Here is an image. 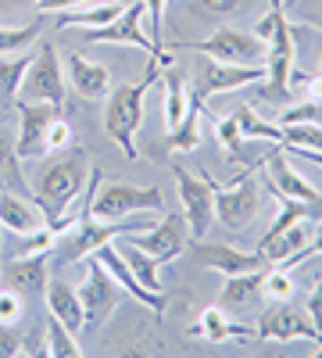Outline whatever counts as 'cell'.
<instances>
[{"label":"cell","instance_id":"cell-1","mask_svg":"<svg viewBox=\"0 0 322 358\" xmlns=\"http://www.w3.org/2000/svg\"><path fill=\"white\" fill-rule=\"evenodd\" d=\"M90 155L82 151V147H68V151L57 155L36 179V190H33V201L36 208L43 212L47 222L61 219L68 208L79 201V194L86 190V179H90Z\"/></svg>","mask_w":322,"mask_h":358},{"label":"cell","instance_id":"cell-2","mask_svg":"<svg viewBox=\"0 0 322 358\" xmlns=\"http://www.w3.org/2000/svg\"><path fill=\"white\" fill-rule=\"evenodd\" d=\"M158 79H161V65L151 62L147 72H143V79L115 86L111 94L104 97V133L122 147L129 162L140 158V151H136V129L143 122V101H147V90Z\"/></svg>","mask_w":322,"mask_h":358},{"label":"cell","instance_id":"cell-3","mask_svg":"<svg viewBox=\"0 0 322 358\" xmlns=\"http://www.w3.org/2000/svg\"><path fill=\"white\" fill-rule=\"evenodd\" d=\"M143 18H147V8H143V0H136V4H129L115 22L101 25V29H82V40L86 43H111V47H136L151 57V62H158L161 69H172V54L168 47L158 50L154 40L147 36V29H143Z\"/></svg>","mask_w":322,"mask_h":358},{"label":"cell","instance_id":"cell-4","mask_svg":"<svg viewBox=\"0 0 322 358\" xmlns=\"http://www.w3.org/2000/svg\"><path fill=\"white\" fill-rule=\"evenodd\" d=\"M172 179H175V194H180V208H183V222L190 241H204L215 222V183L212 176H197L186 165H172Z\"/></svg>","mask_w":322,"mask_h":358},{"label":"cell","instance_id":"cell-5","mask_svg":"<svg viewBox=\"0 0 322 358\" xmlns=\"http://www.w3.org/2000/svg\"><path fill=\"white\" fill-rule=\"evenodd\" d=\"M126 215H165V201L158 187L104 183L90 201V219H126Z\"/></svg>","mask_w":322,"mask_h":358},{"label":"cell","instance_id":"cell-6","mask_svg":"<svg viewBox=\"0 0 322 358\" xmlns=\"http://www.w3.org/2000/svg\"><path fill=\"white\" fill-rule=\"evenodd\" d=\"M254 169H261V158L251 169H244L229 187L215 183V222H222L229 233H244L254 222V215H258V201H261L258 190H261V183L251 176Z\"/></svg>","mask_w":322,"mask_h":358},{"label":"cell","instance_id":"cell-7","mask_svg":"<svg viewBox=\"0 0 322 358\" xmlns=\"http://www.w3.org/2000/svg\"><path fill=\"white\" fill-rule=\"evenodd\" d=\"M147 226H154V222H140L133 215H126V222H115V219H82V222H75V233H68V241L61 248H54V251H57V262H61V265H72V262L90 258L97 248L119 241V236H126V233H140V229H147Z\"/></svg>","mask_w":322,"mask_h":358},{"label":"cell","instance_id":"cell-8","mask_svg":"<svg viewBox=\"0 0 322 358\" xmlns=\"http://www.w3.org/2000/svg\"><path fill=\"white\" fill-rule=\"evenodd\" d=\"M172 50H197L204 57L229 65H261V57H265V43L254 33H240V29H215L204 40H180Z\"/></svg>","mask_w":322,"mask_h":358},{"label":"cell","instance_id":"cell-9","mask_svg":"<svg viewBox=\"0 0 322 358\" xmlns=\"http://www.w3.org/2000/svg\"><path fill=\"white\" fill-rule=\"evenodd\" d=\"M18 97L54 104L57 111L65 108V72H61V57H57L54 43H40L33 50V65H29V72L22 79V94Z\"/></svg>","mask_w":322,"mask_h":358},{"label":"cell","instance_id":"cell-10","mask_svg":"<svg viewBox=\"0 0 322 358\" xmlns=\"http://www.w3.org/2000/svg\"><path fill=\"white\" fill-rule=\"evenodd\" d=\"M86 262V280L79 283V305H82V315H86V326H104L115 308H119V283H115V276L108 273V268L97 262V258H82Z\"/></svg>","mask_w":322,"mask_h":358},{"label":"cell","instance_id":"cell-11","mask_svg":"<svg viewBox=\"0 0 322 358\" xmlns=\"http://www.w3.org/2000/svg\"><path fill=\"white\" fill-rule=\"evenodd\" d=\"M15 108H18V136H15V155H18V162L43 158V155H47V129H50V122H54L61 111H57L54 104L25 101V97H18Z\"/></svg>","mask_w":322,"mask_h":358},{"label":"cell","instance_id":"cell-12","mask_svg":"<svg viewBox=\"0 0 322 358\" xmlns=\"http://www.w3.org/2000/svg\"><path fill=\"white\" fill-rule=\"evenodd\" d=\"M126 244L147 251L158 265H165V262H175V258L186 251L190 233H186L183 215H161L158 226H147V229H140V233H129Z\"/></svg>","mask_w":322,"mask_h":358},{"label":"cell","instance_id":"cell-13","mask_svg":"<svg viewBox=\"0 0 322 358\" xmlns=\"http://www.w3.org/2000/svg\"><path fill=\"white\" fill-rule=\"evenodd\" d=\"M254 337L261 341H315L319 344V330L312 326L305 308H294L290 301H276V308H265L254 326Z\"/></svg>","mask_w":322,"mask_h":358},{"label":"cell","instance_id":"cell-14","mask_svg":"<svg viewBox=\"0 0 322 358\" xmlns=\"http://www.w3.org/2000/svg\"><path fill=\"white\" fill-rule=\"evenodd\" d=\"M261 169H265V187L269 190H276L283 197H294V201H308V204L322 201V194L308 183V179L294 165H290V151H286L283 143H272L269 147V155L261 158Z\"/></svg>","mask_w":322,"mask_h":358},{"label":"cell","instance_id":"cell-15","mask_svg":"<svg viewBox=\"0 0 322 358\" xmlns=\"http://www.w3.org/2000/svg\"><path fill=\"white\" fill-rule=\"evenodd\" d=\"M90 258H97V262L108 268V273L115 276V283H119V287H126V290H129V297H136V301H140L143 308H151L158 319L165 315V308H168V297H165V290H147V287H143V283L133 276V268L126 265V258H122L119 251H115L111 244L97 248Z\"/></svg>","mask_w":322,"mask_h":358},{"label":"cell","instance_id":"cell-16","mask_svg":"<svg viewBox=\"0 0 322 358\" xmlns=\"http://www.w3.org/2000/svg\"><path fill=\"white\" fill-rule=\"evenodd\" d=\"M200 244V241H197ZM200 262L215 268L222 276H237V273H258V268H265V255L261 251H240V248H229V244H200L197 248Z\"/></svg>","mask_w":322,"mask_h":358},{"label":"cell","instance_id":"cell-17","mask_svg":"<svg viewBox=\"0 0 322 358\" xmlns=\"http://www.w3.org/2000/svg\"><path fill=\"white\" fill-rule=\"evenodd\" d=\"M204 79V94H229V90H240V86H251L258 79H265V62L261 65H229V62H215L208 57V65L200 72Z\"/></svg>","mask_w":322,"mask_h":358},{"label":"cell","instance_id":"cell-18","mask_svg":"<svg viewBox=\"0 0 322 358\" xmlns=\"http://www.w3.org/2000/svg\"><path fill=\"white\" fill-rule=\"evenodd\" d=\"M43 212L36 208L33 197H22L11 190H0V229H8L15 236H29L43 226Z\"/></svg>","mask_w":322,"mask_h":358},{"label":"cell","instance_id":"cell-19","mask_svg":"<svg viewBox=\"0 0 322 358\" xmlns=\"http://www.w3.org/2000/svg\"><path fill=\"white\" fill-rule=\"evenodd\" d=\"M4 280L22 297H43L47 290V255H18L4 265Z\"/></svg>","mask_w":322,"mask_h":358},{"label":"cell","instance_id":"cell-20","mask_svg":"<svg viewBox=\"0 0 322 358\" xmlns=\"http://www.w3.org/2000/svg\"><path fill=\"white\" fill-rule=\"evenodd\" d=\"M190 337L197 341H212V344H226V341H247L254 337V326H240V322H233L226 315V308L212 305V308H204L200 319L190 326Z\"/></svg>","mask_w":322,"mask_h":358},{"label":"cell","instance_id":"cell-21","mask_svg":"<svg viewBox=\"0 0 322 358\" xmlns=\"http://www.w3.org/2000/svg\"><path fill=\"white\" fill-rule=\"evenodd\" d=\"M68 83L75 86V94L86 101H101L111 94V72L82 54H68Z\"/></svg>","mask_w":322,"mask_h":358},{"label":"cell","instance_id":"cell-22","mask_svg":"<svg viewBox=\"0 0 322 358\" xmlns=\"http://www.w3.org/2000/svg\"><path fill=\"white\" fill-rule=\"evenodd\" d=\"M312 229H315V219H301L294 226H286L283 233L269 236V241H261L258 251L265 255V262H272V265H286L298 251H305V244L312 241Z\"/></svg>","mask_w":322,"mask_h":358},{"label":"cell","instance_id":"cell-23","mask_svg":"<svg viewBox=\"0 0 322 358\" xmlns=\"http://www.w3.org/2000/svg\"><path fill=\"white\" fill-rule=\"evenodd\" d=\"M261 276H265V268H258V273L226 276V283L219 290V308L237 312V308H251L258 301H265V294H261Z\"/></svg>","mask_w":322,"mask_h":358},{"label":"cell","instance_id":"cell-24","mask_svg":"<svg viewBox=\"0 0 322 358\" xmlns=\"http://www.w3.org/2000/svg\"><path fill=\"white\" fill-rule=\"evenodd\" d=\"M126 11V4L119 0H104V4H82V8H68V11H57L54 15V25L57 29H101L108 22H115Z\"/></svg>","mask_w":322,"mask_h":358},{"label":"cell","instance_id":"cell-25","mask_svg":"<svg viewBox=\"0 0 322 358\" xmlns=\"http://www.w3.org/2000/svg\"><path fill=\"white\" fill-rule=\"evenodd\" d=\"M43 297H47V312H50L54 319H61L72 334H79L82 326H86V315H82V305H79V294H75L68 283H47Z\"/></svg>","mask_w":322,"mask_h":358},{"label":"cell","instance_id":"cell-26","mask_svg":"<svg viewBox=\"0 0 322 358\" xmlns=\"http://www.w3.org/2000/svg\"><path fill=\"white\" fill-rule=\"evenodd\" d=\"M200 94H190V104L180 118V126L168 133V155H186L193 147H200V118H204V108H200Z\"/></svg>","mask_w":322,"mask_h":358},{"label":"cell","instance_id":"cell-27","mask_svg":"<svg viewBox=\"0 0 322 358\" xmlns=\"http://www.w3.org/2000/svg\"><path fill=\"white\" fill-rule=\"evenodd\" d=\"M29 65H33V50H29V54H11V57L0 54V101H4V104L18 101L22 79H25Z\"/></svg>","mask_w":322,"mask_h":358},{"label":"cell","instance_id":"cell-28","mask_svg":"<svg viewBox=\"0 0 322 358\" xmlns=\"http://www.w3.org/2000/svg\"><path fill=\"white\" fill-rule=\"evenodd\" d=\"M161 83H165V129L172 133L175 126H180V118H183L186 104H190V90H186L183 76L172 72V69H165Z\"/></svg>","mask_w":322,"mask_h":358},{"label":"cell","instance_id":"cell-29","mask_svg":"<svg viewBox=\"0 0 322 358\" xmlns=\"http://www.w3.org/2000/svg\"><path fill=\"white\" fill-rule=\"evenodd\" d=\"M43 334H47V348H43V351H47L50 358H79V355H82L75 334L68 330L61 319H54L50 312H47V322H43Z\"/></svg>","mask_w":322,"mask_h":358},{"label":"cell","instance_id":"cell-30","mask_svg":"<svg viewBox=\"0 0 322 358\" xmlns=\"http://www.w3.org/2000/svg\"><path fill=\"white\" fill-rule=\"evenodd\" d=\"M0 190L33 197V190H29L25 176H22V169H18V155H15V147H11V140H8L4 133H0Z\"/></svg>","mask_w":322,"mask_h":358},{"label":"cell","instance_id":"cell-31","mask_svg":"<svg viewBox=\"0 0 322 358\" xmlns=\"http://www.w3.org/2000/svg\"><path fill=\"white\" fill-rule=\"evenodd\" d=\"M233 115H237V126H240V136L244 140H269V143H279L283 140V129L272 126V122H265V118H258V111L251 104H240Z\"/></svg>","mask_w":322,"mask_h":358},{"label":"cell","instance_id":"cell-32","mask_svg":"<svg viewBox=\"0 0 322 358\" xmlns=\"http://www.w3.org/2000/svg\"><path fill=\"white\" fill-rule=\"evenodd\" d=\"M119 255L126 258V265L133 268V276H136L143 287H147V290H165V287H161V280H158V262H154L147 251H140V248H133V244H126V241H122Z\"/></svg>","mask_w":322,"mask_h":358},{"label":"cell","instance_id":"cell-33","mask_svg":"<svg viewBox=\"0 0 322 358\" xmlns=\"http://www.w3.org/2000/svg\"><path fill=\"white\" fill-rule=\"evenodd\" d=\"M283 129V147L290 151H322V126L319 122H294V126H279Z\"/></svg>","mask_w":322,"mask_h":358},{"label":"cell","instance_id":"cell-34","mask_svg":"<svg viewBox=\"0 0 322 358\" xmlns=\"http://www.w3.org/2000/svg\"><path fill=\"white\" fill-rule=\"evenodd\" d=\"M36 40H40V22H29V25H0V54L29 50Z\"/></svg>","mask_w":322,"mask_h":358},{"label":"cell","instance_id":"cell-35","mask_svg":"<svg viewBox=\"0 0 322 358\" xmlns=\"http://www.w3.org/2000/svg\"><path fill=\"white\" fill-rule=\"evenodd\" d=\"M298 290L294 276H290V268H269L265 276H261V294H265V301H290Z\"/></svg>","mask_w":322,"mask_h":358},{"label":"cell","instance_id":"cell-36","mask_svg":"<svg viewBox=\"0 0 322 358\" xmlns=\"http://www.w3.org/2000/svg\"><path fill=\"white\" fill-rule=\"evenodd\" d=\"M22 255H50L54 248H57V241H61V236L54 233V226L50 222H43L36 233H29V236H22Z\"/></svg>","mask_w":322,"mask_h":358},{"label":"cell","instance_id":"cell-37","mask_svg":"<svg viewBox=\"0 0 322 358\" xmlns=\"http://www.w3.org/2000/svg\"><path fill=\"white\" fill-rule=\"evenodd\" d=\"M72 140H75V133H72V122H68V118H61V115H57L54 122H50V129H47V155H50V151H54V155L68 151V147H72Z\"/></svg>","mask_w":322,"mask_h":358},{"label":"cell","instance_id":"cell-38","mask_svg":"<svg viewBox=\"0 0 322 358\" xmlns=\"http://www.w3.org/2000/svg\"><path fill=\"white\" fill-rule=\"evenodd\" d=\"M25 315V297L11 287L0 290V322H8V326H18V319Z\"/></svg>","mask_w":322,"mask_h":358},{"label":"cell","instance_id":"cell-39","mask_svg":"<svg viewBox=\"0 0 322 358\" xmlns=\"http://www.w3.org/2000/svg\"><path fill=\"white\" fill-rule=\"evenodd\" d=\"M319 115H322V108H319V104H312V101H305L301 108H286V111L279 115V126H294V122H319Z\"/></svg>","mask_w":322,"mask_h":358},{"label":"cell","instance_id":"cell-40","mask_svg":"<svg viewBox=\"0 0 322 358\" xmlns=\"http://www.w3.org/2000/svg\"><path fill=\"white\" fill-rule=\"evenodd\" d=\"M22 351H25L22 334L15 330V326L0 322V358H15V355H22Z\"/></svg>","mask_w":322,"mask_h":358},{"label":"cell","instance_id":"cell-41","mask_svg":"<svg viewBox=\"0 0 322 358\" xmlns=\"http://www.w3.org/2000/svg\"><path fill=\"white\" fill-rule=\"evenodd\" d=\"M312 255H322V219H315V229H312V241L305 244V251H298L294 258H290L283 268H294V265H301L305 258H312Z\"/></svg>","mask_w":322,"mask_h":358},{"label":"cell","instance_id":"cell-42","mask_svg":"<svg viewBox=\"0 0 322 358\" xmlns=\"http://www.w3.org/2000/svg\"><path fill=\"white\" fill-rule=\"evenodd\" d=\"M305 312H308L312 326H315V330H319V355H322V280L315 283V290H312V297H308V305H305Z\"/></svg>","mask_w":322,"mask_h":358},{"label":"cell","instance_id":"cell-43","mask_svg":"<svg viewBox=\"0 0 322 358\" xmlns=\"http://www.w3.org/2000/svg\"><path fill=\"white\" fill-rule=\"evenodd\" d=\"M244 4L247 0H197V8L208 11V15H233V11H240Z\"/></svg>","mask_w":322,"mask_h":358},{"label":"cell","instance_id":"cell-44","mask_svg":"<svg viewBox=\"0 0 322 358\" xmlns=\"http://www.w3.org/2000/svg\"><path fill=\"white\" fill-rule=\"evenodd\" d=\"M82 4H90V0H40V11L43 15H57V11H68V8H82Z\"/></svg>","mask_w":322,"mask_h":358},{"label":"cell","instance_id":"cell-45","mask_svg":"<svg viewBox=\"0 0 322 358\" xmlns=\"http://www.w3.org/2000/svg\"><path fill=\"white\" fill-rule=\"evenodd\" d=\"M286 151H290V147H286ZM290 155H301V158H308V162H315L322 169V151H290Z\"/></svg>","mask_w":322,"mask_h":358},{"label":"cell","instance_id":"cell-46","mask_svg":"<svg viewBox=\"0 0 322 358\" xmlns=\"http://www.w3.org/2000/svg\"><path fill=\"white\" fill-rule=\"evenodd\" d=\"M18 4H33V8H36V4H40V0H18Z\"/></svg>","mask_w":322,"mask_h":358},{"label":"cell","instance_id":"cell-47","mask_svg":"<svg viewBox=\"0 0 322 358\" xmlns=\"http://www.w3.org/2000/svg\"><path fill=\"white\" fill-rule=\"evenodd\" d=\"M315 25H319V29H322V15H319V22H315Z\"/></svg>","mask_w":322,"mask_h":358}]
</instances>
